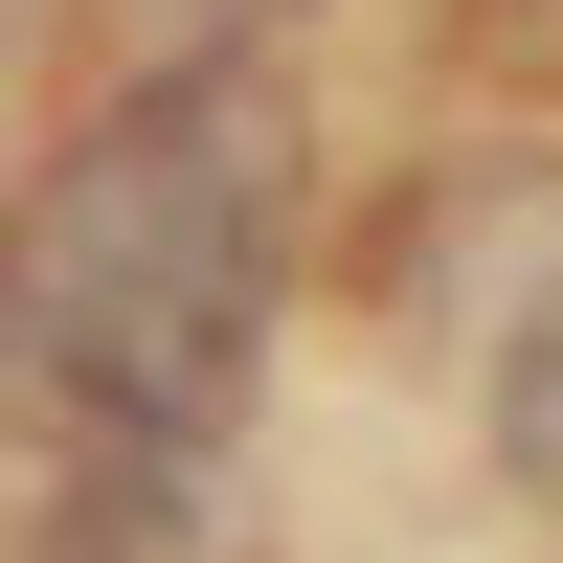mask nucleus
<instances>
[{"mask_svg":"<svg viewBox=\"0 0 563 563\" xmlns=\"http://www.w3.org/2000/svg\"><path fill=\"white\" fill-rule=\"evenodd\" d=\"M294 316V90L249 45H180L113 113H68L0 203V384L90 474H203Z\"/></svg>","mask_w":563,"mask_h":563,"instance_id":"f257e3e1","label":"nucleus"},{"mask_svg":"<svg viewBox=\"0 0 563 563\" xmlns=\"http://www.w3.org/2000/svg\"><path fill=\"white\" fill-rule=\"evenodd\" d=\"M496 474H519L541 519H563V271H541L519 316H496Z\"/></svg>","mask_w":563,"mask_h":563,"instance_id":"f03ea898","label":"nucleus"},{"mask_svg":"<svg viewBox=\"0 0 563 563\" xmlns=\"http://www.w3.org/2000/svg\"><path fill=\"white\" fill-rule=\"evenodd\" d=\"M158 23H180V45H225V23H271V0H158Z\"/></svg>","mask_w":563,"mask_h":563,"instance_id":"7ed1b4c3","label":"nucleus"}]
</instances>
